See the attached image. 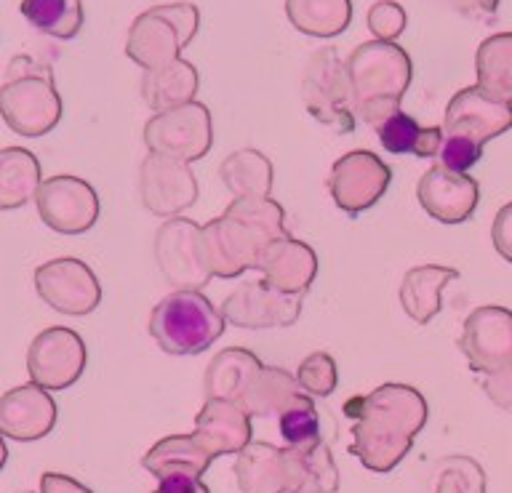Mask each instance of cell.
Listing matches in <instances>:
<instances>
[{
    "label": "cell",
    "mask_w": 512,
    "mask_h": 493,
    "mask_svg": "<svg viewBox=\"0 0 512 493\" xmlns=\"http://www.w3.org/2000/svg\"><path fill=\"white\" fill-rule=\"evenodd\" d=\"M352 424V454L374 472L395 470L427 424V400L406 384H384L344 406Z\"/></svg>",
    "instance_id": "6da1fadb"
},
{
    "label": "cell",
    "mask_w": 512,
    "mask_h": 493,
    "mask_svg": "<svg viewBox=\"0 0 512 493\" xmlns=\"http://www.w3.org/2000/svg\"><path fill=\"white\" fill-rule=\"evenodd\" d=\"M355 115L368 126H382L400 112V99L411 86V59L387 40L363 43L347 59Z\"/></svg>",
    "instance_id": "7a4b0ae2"
},
{
    "label": "cell",
    "mask_w": 512,
    "mask_h": 493,
    "mask_svg": "<svg viewBox=\"0 0 512 493\" xmlns=\"http://www.w3.org/2000/svg\"><path fill=\"white\" fill-rule=\"evenodd\" d=\"M0 115L6 126L19 136H43L54 131L62 120V99L48 67L14 56L0 86Z\"/></svg>",
    "instance_id": "3957f363"
},
{
    "label": "cell",
    "mask_w": 512,
    "mask_h": 493,
    "mask_svg": "<svg viewBox=\"0 0 512 493\" xmlns=\"http://www.w3.org/2000/svg\"><path fill=\"white\" fill-rule=\"evenodd\" d=\"M224 315L200 291H171L150 312V336L166 355H200L224 334Z\"/></svg>",
    "instance_id": "277c9868"
},
{
    "label": "cell",
    "mask_w": 512,
    "mask_h": 493,
    "mask_svg": "<svg viewBox=\"0 0 512 493\" xmlns=\"http://www.w3.org/2000/svg\"><path fill=\"white\" fill-rule=\"evenodd\" d=\"M302 99L312 118L339 134H350L358 126L350 72L336 48H320L310 56L304 67Z\"/></svg>",
    "instance_id": "5b68a950"
},
{
    "label": "cell",
    "mask_w": 512,
    "mask_h": 493,
    "mask_svg": "<svg viewBox=\"0 0 512 493\" xmlns=\"http://www.w3.org/2000/svg\"><path fill=\"white\" fill-rule=\"evenodd\" d=\"M198 32V8L192 3L155 6L144 11L128 30L126 54L144 70H155L179 59L182 51Z\"/></svg>",
    "instance_id": "8992f818"
},
{
    "label": "cell",
    "mask_w": 512,
    "mask_h": 493,
    "mask_svg": "<svg viewBox=\"0 0 512 493\" xmlns=\"http://www.w3.org/2000/svg\"><path fill=\"white\" fill-rule=\"evenodd\" d=\"M270 243L264 232L227 211L200 227V254L211 278H238L246 270H256Z\"/></svg>",
    "instance_id": "52a82bcc"
},
{
    "label": "cell",
    "mask_w": 512,
    "mask_h": 493,
    "mask_svg": "<svg viewBox=\"0 0 512 493\" xmlns=\"http://www.w3.org/2000/svg\"><path fill=\"white\" fill-rule=\"evenodd\" d=\"M142 136L147 152H158L182 163H195L211 150L214 123L206 104L187 102L174 110L155 112L144 123Z\"/></svg>",
    "instance_id": "ba28073f"
},
{
    "label": "cell",
    "mask_w": 512,
    "mask_h": 493,
    "mask_svg": "<svg viewBox=\"0 0 512 493\" xmlns=\"http://www.w3.org/2000/svg\"><path fill=\"white\" fill-rule=\"evenodd\" d=\"M155 262L160 275L176 291H200L211 272L200 254V224L184 216H171L155 232Z\"/></svg>",
    "instance_id": "9c48e42d"
},
{
    "label": "cell",
    "mask_w": 512,
    "mask_h": 493,
    "mask_svg": "<svg viewBox=\"0 0 512 493\" xmlns=\"http://www.w3.org/2000/svg\"><path fill=\"white\" fill-rule=\"evenodd\" d=\"M35 291L59 315H91L102 302V286L94 270L80 259L64 256L35 270Z\"/></svg>",
    "instance_id": "30bf717a"
},
{
    "label": "cell",
    "mask_w": 512,
    "mask_h": 493,
    "mask_svg": "<svg viewBox=\"0 0 512 493\" xmlns=\"http://www.w3.org/2000/svg\"><path fill=\"white\" fill-rule=\"evenodd\" d=\"M35 206L43 224L59 235H83L99 219V195L78 176H51L40 182Z\"/></svg>",
    "instance_id": "8fae6325"
},
{
    "label": "cell",
    "mask_w": 512,
    "mask_h": 493,
    "mask_svg": "<svg viewBox=\"0 0 512 493\" xmlns=\"http://www.w3.org/2000/svg\"><path fill=\"white\" fill-rule=\"evenodd\" d=\"M390 182V166L379 155L368 150H352L334 163L328 176V190L344 214H363L384 198Z\"/></svg>",
    "instance_id": "7c38bea8"
},
{
    "label": "cell",
    "mask_w": 512,
    "mask_h": 493,
    "mask_svg": "<svg viewBox=\"0 0 512 493\" xmlns=\"http://www.w3.org/2000/svg\"><path fill=\"white\" fill-rule=\"evenodd\" d=\"M86 344L72 328L54 326L40 331L27 350V371L43 390H67L86 371Z\"/></svg>",
    "instance_id": "4fadbf2b"
},
{
    "label": "cell",
    "mask_w": 512,
    "mask_h": 493,
    "mask_svg": "<svg viewBox=\"0 0 512 493\" xmlns=\"http://www.w3.org/2000/svg\"><path fill=\"white\" fill-rule=\"evenodd\" d=\"M139 195L144 208L155 216L171 219L195 206L198 200V179L190 163L171 160L158 152H147L139 168Z\"/></svg>",
    "instance_id": "5bb4252c"
},
{
    "label": "cell",
    "mask_w": 512,
    "mask_h": 493,
    "mask_svg": "<svg viewBox=\"0 0 512 493\" xmlns=\"http://www.w3.org/2000/svg\"><path fill=\"white\" fill-rule=\"evenodd\" d=\"M222 315L235 328H288L302 315V296H291L267 280L243 283L222 304Z\"/></svg>",
    "instance_id": "9a60e30c"
},
{
    "label": "cell",
    "mask_w": 512,
    "mask_h": 493,
    "mask_svg": "<svg viewBox=\"0 0 512 493\" xmlns=\"http://www.w3.org/2000/svg\"><path fill=\"white\" fill-rule=\"evenodd\" d=\"M462 352L475 371H499L512 366V312L504 307H480L464 320Z\"/></svg>",
    "instance_id": "2e32d148"
},
{
    "label": "cell",
    "mask_w": 512,
    "mask_h": 493,
    "mask_svg": "<svg viewBox=\"0 0 512 493\" xmlns=\"http://www.w3.org/2000/svg\"><path fill=\"white\" fill-rule=\"evenodd\" d=\"M512 128V107L507 102H499L483 88H464L451 99L446 110V123L443 131L454 136H467L480 147L491 142L494 136L504 134Z\"/></svg>",
    "instance_id": "e0dca14e"
},
{
    "label": "cell",
    "mask_w": 512,
    "mask_h": 493,
    "mask_svg": "<svg viewBox=\"0 0 512 493\" xmlns=\"http://www.w3.org/2000/svg\"><path fill=\"white\" fill-rule=\"evenodd\" d=\"M478 195V182L472 176L456 174L443 166L427 168L416 187L419 206L443 224L467 222L478 206Z\"/></svg>",
    "instance_id": "ac0fdd59"
},
{
    "label": "cell",
    "mask_w": 512,
    "mask_h": 493,
    "mask_svg": "<svg viewBox=\"0 0 512 493\" xmlns=\"http://www.w3.org/2000/svg\"><path fill=\"white\" fill-rule=\"evenodd\" d=\"M56 424V403L40 384H22L0 398V432L19 443L46 438Z\"/></svg>",
    "instance_id": "d6986e66"
},
{
    "label": "cell",
    "mask_w": 512,
    "mask_h": 493,
    "mask_svg": "<svg viewBox=\"0 0 512 493\" xmlns=\"http://www.w3.org/2000/svg\"><path fill=\"white\" fill-rule=\"evenodd\" d=\"M256 270L283 294L304 296L318 275V256L307 243L286 235V238L272 240L270 246L264 248Z\"/></svg>",
    "instance_id": "ffe728a7"
},
{
    "label": "cell",
    "mask_w": 512,
    "mask_h": 493,
    "mask_svg": "<svg viewBox=\"0 0 512 493\" xmlns=\"http://www.w3.org/2000/svg\"><path fill=\"white\" fill-rule=\"evenodd\" d=\"M195 438L208 454H240L251 443V416L230 400H206L195 419Z\"/></svg>",
    "instance_id": "44dd1931"
},
{
    "label": "cell",
    "mask_w": 512,
    "mask_h": 493,
    "mask_svg": "<svg viewBox=\"0 0 512 493\" xmlns=\"http://www.w3.org/2000/svg\"><path fill=\"white\" fill-rule=\"evenodd\" d=\"M262 368V360L243 347L222 350L206 368V379H203L206 400H230L240 406L256 376L262 374Z\"/></svg>",
    "instance_id": "7402d4cb"
},
{
    "label": "cell",
    "mask_w": 512,
    "mask_h": 493,
    "mask_svg": "<svg viewBox=\"0 0 512 493\" xmlns=\"http://www.w3.org/2000/svg\"><path fill=\"white\" fill-rule=\"evenodd\" d=\"M283 451H286L288 493L339 491V470H336L328 443L315 440L307 446H288Z\"/></svg>",
    "instance_id": "603a6c76"
},
{
    "label": "cell",
    "mask_w": 512,
    "mask_h": 493,
    "mask_svg": "<svg viewBox=\"0 0 512 493\" xmlns=\"http://www.w3.org/2000/svg\"><path fill=\"white\" fill-rule=\"evenodd\" d=\"M235 478L243 493H288L286 451L251 440L238 454Z\"/></svg>",
    "instance_id": "cb8c5ba5"
},
{
    "label": "cell",
    "mask_w": 512,
    "mask_h": 493,
    "mask_svg": "<svg viewBox=\"0 0 512 493\" xmlns=\"http://www.w3.org/2000/svg\"><path fill=\"white\" fill-rule=\"evenodd\" d=\"M214 456L195 435H168L142 456V467L158 480L168 475H190L200 478L208 470Z\"/></svg>",
    "instance_id": "d4e9b609"
},
{
    "label": "cell",
    "mask_w": 512,
    "mask_h": 493,
    "mask_svg": "<svg viewBox=\"0 0 512 493\" xmlns=\"http://www.w3.org/2000/svg\"><path fill=\"white\" fill-rule=\"evenodd\" d=\"M454 278H459V270L438 264L408 270L400 280V307L414 323H430L440 312V291Z\"/></svg>",
    "instance_id": "484cf974"
},
{
    "label": "cell",
    "mask_w": 512,
    "mask_h": 493,
    "mask_svg": "<svg viewBox=\"0 0 512 493\" xmlns=\"http://www.w3.org/2000/svg\"><path fill=\"white\" fill-rule=\"evenodd\" d=\"M198 83V70L184 59H174L163 67L144 72L142 96L150 110L166 112L192 102L198 94Z\"/></svg>",
    "instance_id": "4316f807"
},
{
    "label": "cell",
    "mask_w": 512,
    "mask_h": 493,
    "mask_svg": "<svg viewBox=\"0 0 512 493\" xmlns=\"http://www.w3.org/2000/svg\"><path fill=\"white\" fill-rule=\"evenodd\" d=\"M40 187V163L24 147L0 150V211H14L35 200Z\"/></svg>",
    "instance_id": "83f0119b"
},
{
    "label": "cell",
    "mask_w": 512,
    "mask_h": 493,
    "mask_svg": "<svg viewBox=\"0 0 512 493\" xmlns=\"http://www.w3.org/2000/svg\"><path fill=\"white\" fill-rule=\"evenodd\" d=\"M224 187L232 192V198H270L275 171L267 155L259 150H235L227 155L219 168Z\"/></svg>",
    "instance_id": "f1b7e54d"
},
{
    "label": "cell",
    "mask_w": 512,
    "mask_h": 493,
    "mask_svg": "<svg viewBox=\"0 0 512 493\" xmlns=\"http://www.w3.org/2000/svg\"><path fill=\"white\" fill-rule=\"evenodd\" d=\"M302 392L304 390L296 382V376L288 374L286 368L264 366L262 374L256 376V382L251 384V390L246 392L240 408L256 419H278Z\"/></svg>",
    "instance_id": "f546056e"
},
{
    "label": "cell",
    "mask_w": 512,
    "mask_h": 493,
    "mask_svg": "<svg viewBox=\"0 0 512 493\" xmlns=\"http://www.w3.org/2000/svg\"><path fill=\"white\" fill-rule=\"evenodd\" d=\"M379 144L392 155H416V158H438L443 131L440 128H424L416 118L400 110L387 118L382 126H376Z\"/></svg>",
    "instance_id": "4dcf8cb0"
},
{
    "label": "cell",
    "mask_w": 512,
    "mask_h": 493,
    "mask_svg": "<svg viewBox=\"0 0 512 493\" xmlns=\"http://www.w3.org/2000/svg\"><path fill=\"white\" fill-rule=\"evenodd\" d=\"M288 19L310 38H334L352 19L350 0H286Z\"/></svg>",
    "instance_id": "1f68e13d"
},
{
    "label": "cell",
    "mask_w": 512,
    "mask_h": 493,
    "mask_svg": "<svg viewBox=\"0 0 512 493\" xmlns=\"http://www.w3.org/2000/svg\"><path fill=\"white\" fill-rule=\"evenodd\" d=\"M478 88L512 104V35H494L480 46Z\"/></svg>",
    "instance_id": "d6a6232c"
},
{
    "label": "cell",
    "mask_w": 512,
    "mask_h": 493,
    "mask_svg": "<svg viewBox=\"0 0 512 493\" xmlns=\"http://www.w3.org/2000/svg\"><path fill=\"white\" fill-rule=\"evenodd\" d=\"M19 11L32 27H38L51 38L72 40L83 27L80 0H22Z\"/></svg>",
    "instance_id": "836d02e7"
},
{
    "label": "cell",
    "mask_w": 512,
    "mask_h": 493,
    "mask_svg": "<svg viewBox=\"0 0 512 493\" xmlns=\"http://www.w3.org/2000/svg\"><path fill=\"white\" fill-rule=\"evenodd\" d=\"M227 214L238 216L259 232H264L270 240L286 238V211L278 200L272 198H232L227 206Z\"/></svg>",
    "instance_id": "e575fe53"
},
{
    "label": "cell",
    "mask_w": 512,
    "mask_h": 493,
    "mask_svg": "<svg viewBox=\"0 0 512 493\" xmlns=\"http://www.w3.org/2000/svg\"><path fill=\"white\" fill-rule=\"evenodd\" d=\"M278 427L288 446H307V443L320 440L318 408H315V403H312V398L307 392H302V395L278 416Z\"/></svg>",
    "instance_id": "d590c367"
},
{
    "label": "cell",
    "mask_w": 512,
    "mask_h": 493,
    "mask_svg": "<svg viewBox=\"0 0 512 493\" xmlns=\"http://www.w3.org/2000/svg\"><path fill=\"white\" fill-rule=\"evenodd\" d=\"M296 382L310 398H328L336 390L339 374H336V363L328 352H312L299 363L296 371Z\"/></svg>",
    "instance_id": "8d00e7d4"
},
{
    "label": "cell",
    "mask_w": 512,
    "mask_h": 493,
    "mask_svg": "<svg viewBox=\"0 0 512 493\" xmlns=\"http://www.w3.org/2000/svg\"><path fill=\"white\" fill-rule=\"evenodd\" d=\"M483 155V147L478 142H472L467 136H443V144H440L438 152V166L448 168V171H456V174H467L475 163Z\"/></svg>",
    "instance_id": "74e56055"
},
{
    "label": "cell",
    "mask_w": 512,
    "mask_h": 493,
    "mask_svg": "<svg viewBox=\"0 0 512 493\" xmlns=\"http://www.w3.org/2000/svg\"><path fill=\"white\" fill-rule=\"evenodd\" d=\"M406 11L398 6V3H390V0H379L376 6H371L368 11V30L374 32L376 40H392L398 38L400 32L406 30Z\"/></svg>",
    "instance_id": "f35d334b"
},
{
    "label": "cell",
    "mask_w": 512,
    "mask_h": 493,
    "mask_svg": "<svg viewBox=\"0 0 512 493\" xmlns=\"http://www.w3.org/2000/svg\"><path fill=\"white\" fill-rule=\"evenodd\" d=\"M440 475H448L459 486V493H483L486 491V483H483V472L472 459H464V456H451V459H443V467H440Z\"/></svg>",
    "instance_id": "ab89813d"
},
{
    "label": "cell",
    "mask_w": 512,
    "mask_h": 493,
    "mask_svg": "<svg viewBox=\"0 0 512 493\" xmlns=\"http://www.w3.org/2000/svg\"><path fill=\"white\" fill-rule=\"evenodd\" d=\"M486 392L496 406L512 411V366L491 371L486 379Z\"/></svg>",
    "instance_id": "60d3db41"
},
{
    "label": "cell",
    "mask_w": 512,
    "mask_h": 493,
    "mask_svg": "<svg viewBox=\"0 0 512 493\" xmlns=\"http://www.w3.org/2000/svg\"><path fill=\"white\" fill-rule=\"evenodd\" d=\"M494 246L507 262H512V203H507V206L496 214Z\"/></svg>",
    "instance_id": "b9f144b4"
},
{
    "label": "cell",
    "mask_w": 512,
    "mask_h": 493,
    "mask_svg": "<svg viewBox=\"0 0 512 493\" xmlns=\"http://www.w3.org/2000/svg\"><path fill=\"white\" fill-rule=\"evenodd\" d=\"M152 493H211L200 478H190V475H168L160 480V486Z\"/></svg>",
    "instance_id": "7bdbcfd3"
},
{
    "label": "cell",
    "mask_w": 512,
    "mask_h": 493,
    "mask_svg": "<svg viewBox=\"0 0 512 493\" xmlns=\"http://www.w3.org/2000/svg\"><path fill=\"white\" fill-rule=\"evenodd\" d=\"M40 493H91L83 483L67 478V475H56V472H46L40 478Z\"/></svg>",
    "instance_id": "ee69618b"
},
{
    "label": "cell",
    "mask_w": 512,
    "mask_h": 493,
    "mask_svg": "<svg viewBox=\"0 0 512 493\" xmlns=\"http://www.w3.org/2000/svg\"><path fill=\"white\" fill-rule=\"evenodd\" d=\"M438 493H459V486L448 475H438Z\"/></svg>",
    "instance_id": "f6af8a7d"
},
{
    "label": "cell",
    "mask_w": 512,
    "mask_h": 493,
    "mask_svg": "<svg viewBox=\"0 0 512 493\" xmlns=\"http://www.w3.org/2000/svg\"><path fill=\"white\" fill-rule=\"evenodd\" d=\"M0 435H3V432H0ZM6 443H3V438H0V470H3V467H6Z\"/></svg>",
    "instance_id": "bcb514c9"
}]
</instances>
